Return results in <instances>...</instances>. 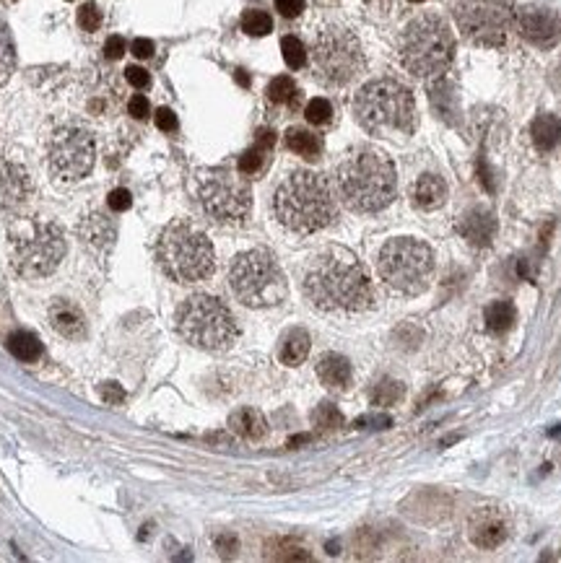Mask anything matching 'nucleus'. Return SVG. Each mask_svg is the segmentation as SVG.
<instances>
[{"label": "nucleus", "instance_id": "de8ad7c7", "mask_svg": "<svg viewBox=\"0 0 561 563\" xmlns=\"http://www.w3.org/2000/svg\"><path fill=\"white\" fill-rule=\"evenodd\" d=\"M237 81H239V84H242V86H250V78H247L245 70H237Z\"/></svg>", "mask_w": 561, "mask_h": 563}, {"label": "nucleus", "instance_id": "f257e3e1", "mask_svg": "<svg viewBox=\"0 0 561 563\" xmlns=\"http://www.w3.org/2000/svg\"><path fill=\"white\" fill-rule=\"evenodd\" d=\"M307 301L328 314H359L374 304V286L354 252L325 247L309 257L302 275Z\"/></svg>", "mask_w": 561, "mask_h": 563}, {"label": "nucleus", "instance_id": "393cba45", "mask_svg": "<svg viewBox=\"0 0 561 563\" xmlns=\"http://www.w3.org/2000/svg\"><path fill=\"white\" fill-rule=\"evenodd\" d=\"M533 143L541 148V151H551L561 143V120L556 114H541L536 122H533Z\"/></svg>", "mask_w": 561, "mask_h": 563}, {"label": "nucleus", "instance_id": "bb28decb", "mask_svg": "<svg viewBox=\"0 0 561 563\" xmlns=\"http://www.w3.org/2000/svg\"><path fill=\"white\" fill-rule=\"evenodd\" d=\"M8 350L16 356L18 361L24 364H34L39 356H42V343L34 333H26V330H18V333L8 335Z\"/></svg>", "mask_w": 561, "mask_h": 563}, {"label": "nucleus", "instance_id": "a18cd8bd", "mask_svg": "<svg viewBox=\"0 0 561 563\" xmlns=\"http://www.w3.org/2000/svg\"><path fill=\"white\" fill-rule=\"evenodd\" d=\"M130 50H133V55H136L138 60H146V58H151L153 55V42L151 39H136Z\"/></svg>", "mask_w": 561, "mask_h": 563}, {"label": "nucleus", "instance_id": "b1692460", "mask_svg": "<svg viewBox=\"0 0 561 563\" xmlns=\"http://www.w3.org/2000/svg\"><path fill=\"white\" fill-rule=\"evenodd\" d=\"M309 333L302 330V327H291L289 333L280 338V345H278V359L280 364H286V366H299L302 361L307 359V353H309Z\"/></svg>", "mask_w": 561, "mask_h": 563}, {"label": "nucleus", "instance_id": "2f4dec72", "mask_svg": "<svg viewBox=\"0 0 561 563\" xmlns=\"http://www.w3.org/2000/svg\"><path fill=\"white\" fill-rule=\"evenodd\" d=\"M312 420H315V426L323 428V431H333V428L343 426V416H340V410L335 408L333 402H320L317 410L312 413Z\"/></svg>", "mask_w": 561, "mask_h": 563}, {"label": "nucleus", "instance_id": "1a4fd4ad", "mask_svg": "<svg viewBox=\"0 0 561 563\" xmlns=\"http://www.w3.org/2000/svg\"><path fill=\"white\" fill-rule=\"evenodd\" d=\"M229 289L250 309L278 307L289 293L278 260L265 249H247L229 265Z\"/></svg>", "mask_w": 561, "mask_h": 563}, {"label": "nucleus", "instance_id": "6e6552de", "mask_svg": "<svg viewBox=\"0 0 561 563\" xmlns=\"http://www.w3.org/2000/svg\"><path fill=\"white\" fill-rule=\"evenodd\" d=\"M177 333L200 350H229L239 338L237 317L211 293H193L177 309Z\"/></svg>", "mask_w": 561, "mask_h": 563}, {"label": "nucleus", "instance_id": "f03ea898", "mask_svg": "<svg viewBox=\"0 0 561 563\" xmlns=\"http://www.w3.org/2000/svg\"><path fill=\"white\" fill-rule=\"evenodd\" d=\"M335 190L354 213H377L395 200L398 171L390 156L372 145H359L335 166Z\"/></svg>", "mask_w": 561, "mask_h": 563}, {"label": "nucleus", "instance_id": "c03bdc74", "mask_svg": "<svg viewBox=\"0 0 561 563\" xmlns=\"http://www.w3.org/2000/svg\"><path fill=\"white\" fill-rule=\"evenodd\" d=\"M102 397L110 405H117V402H122L125 400V392L120 390V384H115V382H107V384H102Z\"/></svg>", "mask_w": 561, "mask_h": 563}, {"label": "nucleus", "instance_id": "6ab92c4d", "mask_svg": "<svg viewBox=\"0 0 561 563\" xmlns=\"http://www.w3.org/2000/svg\"><path fill=\"white\" fill-rule=\"evenodd\" d=\"M78 234L89 249H94L96 255H102L107 249H112L115 237H117V226L107 213H89L78 226Z\"/></svg>", "mask_w": 561, "mask_h": 563}, {"label": "nucleus", "instance_id": "f3484780", "mask_svg": "<svg viewBox=\"0 0 561 563\" xmlns=\"http://www.w3.org/2000/svg\"><path fill=\"white\" fill-rule=\"evenodd\" d=\"M32 195V180L24 166L0 159V208H18Z\"/></svg>", "mask_w": 561, "mask_h": 563}, {"label": "nucleus", "instance_id": "cd10ccee", "mask_svg": "<svg viewBox=\"0 0 561 563\" xmlns=\"http://www.w3.org/2000/svg\"><path fill=\"white\" fill-rule=\"evenodd\" d=\"M484 319L491 333H507L512 324H515V319H517V312H515V304L507 299L491 301L484 312Z\"/></svg>", "mask_w": 561, "mask_h": 563}, {"label": "nucleus", "instance_id": "4468645a", "mask_svg": "<svg viewBox=\"0 0 561 563\" xmlns=\"http://www.w3.org/2000/svg\"><path fill=\"white\" fill-rule=\"evenodd\" d=\"M94 159H96L94 138L84 125L68 122V125H60L50 135L47 161H50L52 177H58L63 182L84 180L91 171Z\"/></svg>", "mask_w": 561, "mask_h": 563}, {"label": "nucleus", "instance_id": "e433bc0d", "mask_svg": "<svg viewBox=\"0 0 561 563\" xmlns=\"http://www.w3.org/2000/svg\"><path fill=\"white\" fill-rule=\"evenodd\" d=\"M78 24H81L84 32H96L99 24H102V13H99V8H96L94 3H84V6L78 8Z\"/></svg>", "mask_w": 561, "mask_h": 563}, {"label": "nucleus", "instance_id": "7ed1b4c3", "mask_svg": "<svg viewBox=\"0 0 561 563\" xmlns=\"http://www.w3.org/2000/svg\"><path fill=\"white\" fill-rule=\"evenodd\" d=\"M273 213L283 229L302 237L328 229L338 216L330 182L309 169L291 171L273 195Z\"/></svg>", "mask_w": 561, "mask_h": 563}, {"label": "nucleus", "instance_id": "58836bf2", "mask_svg": "<svg viewBox=\"0 0 561 563\" xmlns=\"http://www.w3.org/2000/svg\"><path fill=\"white\" fill-rule=\"evenodd\" d=\"M128 112H130V117H136V120H146V117H148V112H151V104H148V99H146V96L136 94L128 102Z\"/></svg>", "mask_w": 561, "mask_h": 563}, {"label": "nucleus", "instance_id": "4be33fe9", "mask_svg": "<svg viewBox=\"0 0 561 563\" xmlns=\"http://www.w3.org/2000/svg\"><path fill=\"white\" fill-rule=\"evenodd\" d=\"M317 376H320V382L328 387V390H346L351 384V364L346 356H340V353H323L320 359H317Z\"/></svg>", "mask_w": 561, "mask_h": 563}, {"label": "nucleus", "instance_id": "09e8293b", "mask_svg": "<svg viewBox=\"0 0 561 563\" xmlns=\"http://www.w3.org/2000/svg\"><path fill=\"white\" fill-rule=\"evenodd\" d=\"M411 3H424V0H411Z\"/></svg>", "mask_w": 561, "mask_h": 563}, {"label": "nucleus", "instance_id": "37998d69", "mask_svg": "<svg viewBox=\"0 0 561 563\" xmlns=\"http://www.w3.org/2000/svg\"><path fill=\"white\" fill-rule=\"evenodd\" d=\"M104 55H107L110 60H120V58L125 55V39H122V37H110L107 44H104Z\"/></svg>", "mask_w": 561, "mask_h": 563}, {"label": "nucleus", "instance_id": "ddd939ff", "mask_svg": "<svg viewBox=\"0 0 561 563\" xmlns=\"http://www.w3.org/2000/svg\"><path fill=\"white\" fill-rule=\"evenodd\" d=\"M512 0H458L455 21L460 34L478 47H502L515 26Z\"/></svg>", "mask_w": 561, "mask_h": 563}, {"label": "nucleus", "instance_id": "c756f323", "mask_svg": "<svg viewBox=\"0 0 561 563\" xmlns=\"http://www.w3.org/2000/svg\"><path fill=\"white\" fill-rule=\"evenodd\" d=\"M265 161H268V151L255 143L252 148H247L245 154L239 156V171L245 177H255V174H260L265 169Z\"/></svg>", "mask_w": 561, "mask_h": 563}, {"label": "nucleus", "instance_id": "ea45409f", "mask_svg": "<svg viewBox=\"0 0 561 563\" xmlns=\"http://www.w3.org/2000/svg\"><path fill=\"white\" fill-rule=\"evenodd\" d=\"M156 125H159V130H164V133H174L177 130V114L169 110V107H162V110L156 112Z\"/></svg>", "mask_w": 561, "mask_h": 563}, {"label": "nucleus", "instance_id": "2eb2a0df", "mask_svg": "<svg viewBox=\"0 0 561 563\" xmlns=\"http://www.w3.org/2000/svg\"><path fill=\"white\" fill-rule=\"evenodd\" d=\"M515 24L520 29V37H525L530 44L538 47H551L561 34V18L556 11L546 8V6H522L515 13Z\"/></svg>", "mask_w": 561, "mask_h": 563}, {"label": "nucleus", "instance_id": "8fccbe9b", "mask_svg": "<svg viewBox=\"0 0 561 563\" xmlns=\"http://www.w3.org/2000/svg\"><path fill=\"white\" fill-rule=\"evenodd\" d=\"M0 3H13V0H0Z\"/></svg>", "mask_w": 561, "mask_h": 563}, {"label": "nucleus", "instance_id": "0eeeda50", "mask_svg": "<svg viewBox=\"0 0 561 563\" xmlns=\"http://www.w3.org/2000/svg\"><path fill=\"white\" fill-rule=\"evenodd\" d=\"M8 257L18 275L44 278L58 270L65 257L63 229L52 221L21 218L8 231Z\"/></svg>", "mask_w": 561, "mask_h": 563}, {"label": "nucleus", "instance_id": "aec40b11", "mask_svg": "<svg viewBox=\"0 0 561 563\" xmlns=\"http://www.w3.org/2000/svg\"><path fill=\"white\" fill-rule=\"evenodd\" d=\"M50 324L55 333H60L68 340H81L86 335V317L81 307H76L68 299H55L50 307Z\"/></svg>", "mask_w": 561, "mask_h": 563}, {"label": "nucleus", "instance_id": "423d86ee", "mask_svg": "<svg viewBox=\"0 0 561 563\" xmlns=\"http://www.w3.org/2000/svg\"><path fill=\"white\" fill-rule=\"evenodd\" d=\"M156 260L164 273L177 283L205 281L216 270L211 239L190 221H172L162 231L156 241Z\"/></svg>", "mask_w": 561, "mask_h": 563}, {"label": "nucleus", "instance_id": "473e14b6", "mask_svg": "<svg viewBox=\"0 0 561 563\" xmlns=\"http://www.w3.org/2000/svg\"><path fill=\"white\" fill-rule=\"evenodd\" d=\"M403 384L395 382V379H382V382L377 384L372 390V402L374 405H392V402H398L403 397Z\"/></svg>", "mask_w": 561, "mask_h": 563}, {"label": "nucleus", "instance_id": "49530a36", "mask_svg": "<svg viewBox=\"0 0 561 563\" xmlns=\"http://www.w3.org/2000/svg\"><path fill=\"white\" fill-rule=\"evenodd\" d=\"M260 148H265V151H271L273 145H276V133L273 130H268V128H263V130H257V140H255Z\"/></svg>", "mask_w": 561, "mask_h": 563}, {"label": "nucleus", "instance_id": "dca6fc26", "mask_svg": "<svg viewBox=\"0 0 561 563\" xmlns=\"http://www.w3.org/2000/svg\"><path fill=\"white\" fill-rule=\"evenodd\" d=\"M510 538V519L499 506H478L468 522V540L481 550H494Z\"/></svg>", "mask_w": 561, "mask_h": 563}, {"label": "nucleus", "instance_id": "4c0bfd02", "mask_svg": "<svg viewBox=\"0 0 561 563\" xmlns=\"http://www.w3.org/2000/svg\"><path fill=\"white\" fill-rule=\"evenodd\" d=\"M107 205H110V211H115V213H122V211H128L130 205H133V197H130L128 190H112L110 197H107Z\"/></svg>", "mask_w": 561, "mask_h": 563}, {"label": "nucleus", "instance_id": "c9c22d12", "mask_svg": "<svg viewBox=\"0 0 561 563\" xmlns=\"http://www.w3.org/2000/svg\"><path fill=\"white\" fill-rule=\"evenodd\" d=\"M304 114L309 125H325V122H330V117H333V107L328 99H320V96H317V99H312V102L307 104Z\"/></svg>", "mask_w": 561, "mask_h": 563}, {"label": "nucleus", "instance_id": "79ce46f5", "mask_svg": "<svg viewBox=\"0 0 561 563\" xmlns=\"http://www.w3.org/2000/svg\"><path fill=\"white\" fill-rule=\"evenodd\" d=\"M276 11L286 18H297L304 11V0H276Z\"/></svg>", "mask_w": 561, "mask_h": 563}, {"label": "nucleus", "instance_id": "39448f33", "mask_svg": "<svg viewBox=\"0 0 561 563\" xmlns=\"http://www.w3.org/2000/svg\"><path fill=\"white\" fill-rule=\"evenodd\" d=\"M398 55L416 78H439L455 60V34L439 13H421L400 32Z\"/></svg>", "mask_w": 561, "mask_h": 563}, {"label": "nucleus", "instance_id": "7c9ffc66", "mask_svg": "<svg viewBox=\"0 0 561 563\" xmlns=\"http://www.w3.org/2000/svg\"><path fill=\"white\" fill-rule=\"evenodd\" d=\"M242 29L250 37H265L273 32V18L265 11H247L242 16Z\"/></svg>", "mask_w": 561, "mask_h": 563}, {"label": "nucleus", "instance_id": "20e7f679", "mask_svg": "<svg viewBox=\"0 0 561 563\" xmlns=\"http://www.w3.org/2000/svg\"><path fill=\"white\" fill-rule=\"evenodd\" d=\"M354 114L359 125L380 138L411 135L416 130V99L398 78H374L359 88L354 99Z\"/></svg>", "mask_w": 561, "mask_h": 563}, {"label": "nucleus", "instance_id": "72a5a7b5", "mask_svg": "<svg viewBox=\"0 0 561 563\" xmlns=\"http://www.w3.org/2000/svg\"><path fill=\"white\" fill-rule=\"evenodd\" d=\"M297 96V84L289 76H278L268 84V99L273 104H286Z\"/></svg>", "mask_w": 561, "mask_h": 563}, {"label": "nucleus", "instance_id": "a878e982", "mask_svg": "<svg viewBox=\"0 0 561 563\" xmlns=\"http://www.w3.org/2000/svg\"><path fill=\"white\" fill-rule=\"evenodd\" d=\"M286 148L304 159H317L323 151V140L307 128H289L286 130Z\"/></svg>", "mask_w": 561, "mask_h": 563}, {"label": "nucleus", "instance_id": "9b49d317", "mask_svg": "<svg viewBox=\"0 0 561 563\" xmlns=\"http://www.w3.org/2000/svg\"><path fill=\"white\" fill-rule=\"evenodd\" d=\"M198 203L211 221L221 226H239L252 213V187L242 171L224 166L198 174Z\"/></svg>", "mask_w": 561, "mask_h": 563}, {"label": "nucleus", "instance_id": "a19ab883", "mask_svg": "<svg viewBox=\"0 0 561 563\" xmlns=\"http://www.w3.org/2000/svg\"><path fill=\"white\" fill-rule=\"evenodd\" d=\"M125 78H128L130 86H136V88H146V86L151 84V76H148V70H143L141 65H130L125 70Z\"/></svg>", "mask_w": 561, "mask_h": 563}, {"label": "nucleus", "instance_id": "9d476101", "mask_svg": "<svg viewBox=\"0 0 561 563\" xmlns=\"http://www.w3.org/2000/svg\"><path fill=\"white\" fill-rule=\"evenodd\" d=\"M377 273L385 281V286L400 296H418L432 283V247L421 239H413V237L390 239L380 249Z\"/></svg>", "mask_w": 561, "mask_h": 563}, {"label": "nucleus", "instance_id": "c85d7f7f", "mask_svg": "<svg viewBox=\"0 0 561 563\" xmlns=\"http://www.w3.org/2000/svg\"><path fill=\"white\" fill-rule=\"evenodd\" d=\"M13 68H16V47H13L8 26L0 21V86L8 81Z\"/></svg>", "mask_w": 561, "mask_h": 563}, {"label": "nucleus", "instance_id": "a211bd4d", "mask_svg": "<svg viewBox=\"0 0 561 563\" xmlns=\"http://www.w3.org/2000/svg\"><path fill=\"white\" fill-rule=\"evenodd\" d=\"M458 231L463 239L473 247H489L496 234V218L489 208H470L458 221Z\"/></svg>", "mask_w": 561, "mask_h": 563}, {"label": "nucleus", "instance_id": "f704fd0d", "mask_svg": "<svg viewBox=\"0 0 561 563\" xmlns=\"http://www.w3.org/2000/svg\"><path fill=\"white\" fill-rule=\"evenodd\" d=\"M280 52H283V60H286V65H289V68H294V70H299L307 62L304 44L299 42L297 37H283V39H280Z\"/></svg>", "mask_w": 561, "mask_h": 563}, {"label": "nucleus", "instance_id": "5701e85b", "mask_svg": "<svg viewBox=\"0 0 561 563\" xmlns=\"http://www.w3.org/2000/svg\"><path fill=\"white\" fill-rule=\"evenodd\" d=\"M229 428L237 436L247 439V442H257L268 434V423H265V416L255 408H239L229 416Z\"/></svg>", "mask_w": 561, "mask_h": 563}, {"label": "nucleus", "instance_id": "412c9836", "mask_svg": "<svg viewBox=\"0 0 561 563\" xmlns=\"http://www.w3.org/2000/svg\"><path fill=\"white\" fill-rule=\"evenodd\" d=\"M411 200L421 211H437L447 200V182L439 174H421L411 185Z\"/></svg>", "mask_w": 561, "mask_h": 563}, {"label": "nucleus", "instance_id": "f8f14e48", "mask_svg": "<svg viewBox=\"0 0 561 563\" xmlns=\"http://www.w3.org/2000/svg\"><path fill=\"white\" fill-rule=\"evenodd\" d=\"M366 58L359 37L343 24H328L312 42V68L328 86H346L364 73Z\"/></svg>", "mask_w": 561, "mask_h": 563}]
</instances>
